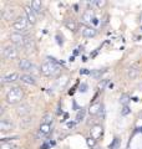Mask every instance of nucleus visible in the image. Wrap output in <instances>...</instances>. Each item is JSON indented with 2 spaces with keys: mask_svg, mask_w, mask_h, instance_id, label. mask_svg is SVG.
Listing matches in <instances>:
<instances>
[{
  "mask_svg": "<svg viewBox=\"0 0 142 149\" xmlns=\"http://www.w3.org/2000/svg\"><path fill=\"white\" fill-rule=\"evenodd\" d=\"M40 72L44 76H58L61 72L60 65L55 61L54 58H47L46 61H44L40 66Z\"/></svg>",
  "mask_w": 142,
  "mask_h": 149,
  "instance_id": "1",
  "label": "nucleus"
},
{
  "mask_svg": "<svg viewBox=\"0 0 142 149\" xmlns=\"http://www.w3.org/2000/svg\"><path fill=\"white\" fill-rule=\"evenodd\" d=\"M5 100L9 104H18L24 100V91L21 87L15 86L11 87L10 90L6 92L5 95Z\"/></svg>",
  "mask_w": 142,
  "mask_h": 149,
  "instance_id": "2",
  "label": "nucleus"
},
{
  "mask_svg": "<svg viewBox=\"0 0 142 149\" xmlns=\"http://www.w3.org/2000/svg\"><path fill=\"white\" fill-rule=\"evenodd\" d=\"M9 39H10L11 44L14 46H16V47H25L27 40H29L26 35H24L22 32H18V31L11 32L10 36H9Z\"/></svg>",
  "mask_w": 142,
  "mask_h": 149,
  "instance_id": "3",
  "label": "nucleus"
},
{
  "mask_svg": "<svg viewBox=\"0 0 142 149\" xmlns=\"http://www.w3.org/2000/svg\"><path fill=\"white\" fill-rule=\"evenodd\" d=\"M29 24H30V22H29V20H27L26 15H21V16H19L16 20L13 22V27H14V30H15V31L22 32L24 30L27 29Z\"/></svg>",
  "mask_w": 142,
  "mask_h": 149,
  "instance_id": "4",
  "label": "nucleus"
},
{
  "mask_svg": "<svg viewBox=\"0 0 142 149\" xmlns=\"http://www.w3.org/2000/svg\"><path fill=\"white\" fill-rule=\"evenodd\" d=\"M1 55H3V57L6 58V60H15L19 56V51H18L16 46L6 45L5 47L3 49V51H1Z\"/></svg>",
  "mask_w": 142,
  "mask_h": 149,
  "instance_id": "5",
  "label": "nucleus"
},
{
  "mask_svg": "<svg viewBox=\"0 0 142 149\" xmlns=\"http://www.w3.org/2000/svg\"><path fill=\"white\" fill-rule=\"evenodd\" d=\"M103 136V127L101 124H95L91 127L90 129V137L93 138L95 141H98V139H101Z\"/></svg>",
  "mask_w": 142,
  "mask_h": 149,
  "instance_id": "6",
  "label": "nucleus"
},
{
  "mask_svg": "<svg viewBox=\"0 0 142 149\" xmlns=\"http://www.w3.org/2000/svg\"><path fill=\"white\" fill-rule=\"evenodd\" d=\"M16 80H20V74L18 72H10V73H8L5 76L1 77V83L3 85H6V83L15 82Z\"/></svg>",
  "mask_w": 142,
  "mask_h": 149,
  "instance_id": "7",
  "label": "nucleus"
},
{
  "mask_svg": "<svg viewBox=\"0 0 142 149\" xmlns=\"http://www.w3.org/2000/svg\"><path fill=\"white\" fill-rule=\"evenodd\" d=\"M0 129H1L3 133L10 132V130L14 129V123L11 122V119L9 118H3L1 122H0Z\"/></svg>",
  "mask_w": 142,
  "mask_h": 149,
  "instance_id": "8",
  "label": "nucleus"
},
{
  "mask_svg": "<svg viewBox=\"0 0 142 149\" xmlns=\"http://www.w3.org/2000/svg\"><path fill=\"white\" fill-rule=\"evenodd\" d=\"M30 111H31V107L27 103H21L20 106L16 107V113H18V116H20V117H26V116H29Z\"/></svg>",
  "mask_w": 142,
  "mask_h": 149,
  "instance_id": "9",
  "label": "nucleus"
},
{
  "mask_svg": "<svg viewBox=\"0 0 142 149\" xmlns=\"http://www.w3.org/2000/svg\"><path fill=\"white\" fill-rule=\"evenodd\" d=\"M25 15H26V17H27V20H29V22L31 25H34V24H36V13L32 10V8L29 5V6H25Z\"/></svg>",
  "mask_w": 142,
  "mask_h": 149,
  "instance_id": "10",
  "label": "nucleus"
},
{
  "mask_svg": "<svg viewBox=\"0 0 142 149\" xmlns=\"http://www.w3.org/2000/svg\"><path fill=\"white\" fill-rule=\"evenodd\" d=\"M95 13H93V10L92 9H87V10H85L84 11V14L81 15V20L84 21V22H91V21H93L95 20Z\"/></svg>",
  "mask_w": 142,
  "mask_h": 149,
  "instance_id": "11",
  "label": "nucleus"
},
{
  "mask_svg": "<svg viewBox=\"0 0 142 149\" xmlns=\"http://www.w3.org/2000/svg\"><path fill=\"white\" fill-rule=\"evenodd\" d=\"M32 67H34V65L31 63L30 60L21 58L20 61H19V68H20L21 71H31Z\"/></svg>",
  "mask_w": 142,
  "mask_h": 149,
  "instance_id": "12",
  "label": "nucleus"
},
{
  "mask_svg": "<svg viewBox=\"0 0 142 149\" xmlns=\"http://www.w3.org/2000/svg\"><path fill=\"white\" fill-rule=\"evenodd\" d=\"M96 35H97V30L95 29V27H92V26L84 27V30H82V36L84 37H86V39H92V37H95Z\"/></svg>",
  "mask_w": 142,
  "mask_h": 149,
  "instance_id": "13",
  "label": "nucleus"
},
{
  "mask_svg": "<svg viewBox=\"0 0 142 149\" xmlns=\"http://www.w3.org/2000/svg\"><path fill=\"white\" fill-rule=\"evenodd\" d=\"M20 81L24 82V83H26V85H32V86L36 85L35 77L32 76V74H29V73H22V74H20Z\"/></svg>",
  "mask_w": 142,
  "mask_h": 149,
  "instance_id": "14",
  "label": "nucleus"
},
{
  "mask_svg": "<svg viewBox=\"0 0 142 149\" xmlns=\"http://www.w3.org/2000/svg\"><path fill=\"white\" fill-rule=\"evenodd\" d=\"M138 74H140V70L136 66H130L126 71V76L129 80H135V78L138 77Z\"/></svg>",
  "mask_w": 142,
  "mask_h": 149,
  "instance_id": "15",
  "label": "nucleus"
},
{
  "mask_svg": "<svg viewBox=\"0 0 142 149\" xmlns=\"http://www.w3.org/2000/svg\"><path fill=\"white\" fill-rule=\"evenodd\" d=\"M51 132H53L51 124H44V123H41L40 128H39V137H47Z\"/></svg>",
  "mask_w": 142,
  "mask_h": 149,
  "instance_id": "16",
  "label": "nucleus"
},
{
  "mask_svg": "<svg viewBox=\"0 0 142 149\" xmlns=\"http://www.w3.org/2000/svg\"><path fill=\"white\" fill-rule=\"evenodd\" d=\"M15 17V10L13 8H6L3 10V19L5 21H11Z\"/></svg>",
  "mask_w": 142,
  "mask_h": 149,
  "instance_id": "17",
  "label": "nucleus"
},
{
  "mask_svg": "<svg viewBox=\"0 0 142 149\" xmlns=\"http://www.w3.org/2000/svg\"><path fill=\"white\" fill-rule=\"evenodd\" d=\"M101 107H102V104L100 103V102H95V103H92L91 106H90L89 114L90 116H97V114H100Z\"/></svg>",
  "mask_w": 142,
  "mask_h": 149,
  "instance_id": "18",
  "label": "nucleus"
},
{
  "mask_svg": "<svg viewBox=\"0 0 142 149\" xmlns=\"http://www.w3.org/2000/svg\"><path fill=\"white\" fill-rule=\"evenodd\" d=\"M67 83H69V76L63 74L61 77H59V80H56V87H58L59 90H61V88H64Z\"/></svg>",
  "mask_w": 142,
  "mask_h": 149,
  "instance_id": "19",
  "label": "nucleus"
},
{
  "mask_svg": "<svg viewBox=\"0 0 142 149\" xmlns=\"http://www.w3.org/2000/svg\"><path fill=\"white\" fill-rule=\"evenodd\" d=\"M30 6L32 8V10H34V11L36 13V15H37V14H41V10H42V4H41L40 0H34V1H31Z\"/></svg>",
  "mask_w": 142,
  "mask_h": 149,
  "instance_id": "20",
  "label": "nucleus"
},
{
  "mask_svg": "<svg viewBox=\"0 0 142 149\" xmlns=\"http://www.w3.org/2000/svg\"><path fill=\"white\" fill-rule=\"evenodd\" d=\"M65 26L67 27L70 31H76V29H77V25H76V22H75L74 20H66L65 21Z\"/></svg>",
  "mask_w": 142,
  "mask_h": 149,
  "instance_id": "21",
  "label": "nucleus"
},
{
  "mask_svg": "<svg viewBox=\"0 0 142 149\" xmlns=\"http://www.w3.org/2000/svg\"><path fill=\"white\" fill-rule=\"evenodd\" d=\"M131 101V97L127 95V93H124V95H121V97H120V103L122 104V106H129V102Z\"/></svg>",
  "mask_w": 142,
  "mask_h": 149,
  "instance_id": "22",
  "label": "nucleus"
},
{
  "mask_svg": "<svg viewBox=\"0 0 142 149\" xmlns=\"http://www.w3.org/2000/svg\"><path fill=\"white\" fill-rule=\"evenodd\" d=\"M85 114H86V109L85 108H80L77 114H76V122H81V120L85 118Z\"/></svg>",
  "mask_w": 142,
  "mask_h": 149,
  "instance_id": "23",
  "label": "nucleus"
},
{
  "mask_svg": "<svg viewBox=\"0 0 142 149\" xmlns=\"http://www.w3.org/2000/svg\"><path fill=\"white\" fill-rule=\"evenodd\" d=\"M51 122H53V116H51V113H46L44 116V118H42V123L44 124H51Z\"/></svg>",
  "mask_w": 142,
  "mask_h": 149,
  "instance_id": "24",
  "label": "nucleus"
},
{
  "mask_svg": "<svg viewBox=\"0 0 142 149\" xmlns=\"http://www.w3.org/2000/svg\"><path fill=\"white\" fill-rule=\"evenodd\" d=\"M118 147H120V138H115L113 139V142L110 144V149H118Z\"/></svg>",
  "mask_w": 142,
  "mask_h": 149,
  "instance_id": "25",
  "label": "nucleus"
},
{
  "mask_svg": "<svg viewBox=\"0 0 142 149\" xmlns=\"http://www.w3.org/2000/svg\"><path fill=\"white\" fill-rule=\"evenodd\" d=\"M105 71H106V70H96V71H92L91 72V76H93L95 78H98L102 73H105Z\"/></svg>",
  "mask_w": 142,
  "mask_h": 149,
  "instance_id": "26",
  "label": "nucleus"
},
{
  "mask_svg": "<svg viewBox=\"0 0 142 149\" xmlns=\"http://www.w3.org/2000/svg\"><path fill=\"white\" fill-rule=\"evenodd\" d=\"M1 149H18V148H16V146H14L11 143H3Z\"/></svg>",
  "mask_w": 142,
  "mask_h": 149,
  "instance_id": "27",
  "label": "nucleus"
},
{
  "mask_svg": "<svg viewBox=\"0 0 142 149\" xmlns=\"http://www.w3.org/2000/svg\"><path fill=\"white\" fill-rule=\"evenodd\" d=\"M130 113H131V109H130L129 106L122 107V109H121V116H127V114H130Z\"/></svg>",
  "mask_w": 142,
  "mask_h": 149,
  "instance_id": "28",
  "label": "nucleus"
},
{
  "mask_svg": "<svg viewBox=\"0 0 142 149\" xmlns=\"http://www.w3.org/2000/svg\"><path fill=\"white\" fill-rule=\"evenodd\" d=\"M96 142H97V141H95V139L91 138V137H89V138L86 139V143H87V146H89V147H95Z\"/></svg>",
  "mask_w": 142,
  "mask_h": 149,
  "instance_id": "29",
  "label": "nucleus"
},
{
  "mask_svg": "<svg viewBox=\"0 0 142 149\" xmlns=\"http://www.w3.org/2000/svg\"><path fill=\"white\" fill-rule=\"evenodd\" d=\"M106 4H107V1H105V0H96V1H95V5L98 8H103Z\"/></svg>",
  "mask_w": 142,
  "mask_h": 149,
  "instance_id": "30",
  "label": "nucleus"
},
{
  "mask_svg": "<svg viewBox=\"0 0 142 149\" xmlns=\"http://www.w3.org/2000/svg\"><path fill=\"white\" fill-rule=\"evenodd\" d=\"M87 88H89V87H87V83L84 82V83H81V86H80V90H79V91H80V92H86Z\"/></svg>",
  "mask_w": 142,
  "mask_h": 149,
  "instance_id": "31",
  "label": "nucleus"
},
{
  "mask_svg": "<svg viewBox=\"0 0 142 149\" xmlns=\"http://www.w3.org/2000/svg\"><path fill=\"white\" fill-rule=\"evenodd\" d=\"M107 82H108V80H102V82H100V83H98V87H100L101 90H102V88L106 86V83H107Z\"/></svg>",
  "mask_w": 142,
  "mask_h": 149,
  "instance_id": "32",
  "label": "nucleus"
},
{
  "mask_svg": "<svg viewBox=\"0 0 142 149\" xmlns=\"http://www.w3.org/2000/svg\"><path fill=\"white\" fill-rule=\"evenodd\" d=\"M80 73L81 74H87V73H91L89 71V70H86V68H82V70H80Z\"/></svg>",
  "mask_w": 142,
  "mask_h": 149,
  "instance_id": "33",
  "label": "nucleus"
},
{
  "mask_svg": "<svg viewBox=\"0 0 142 149\" xmlns=\"http://www.w3.org/2000/svg\"><path fill=\"white\" fill-rule=\"evenodd\" d=\"M75 124H76V122H69L67 123V128H74Z\"/></svg>",
  "mask_w": 142,
  "mask_h": 149,
  "instance_id": "34",
  "label": "nucleus"
}]
</instances>
